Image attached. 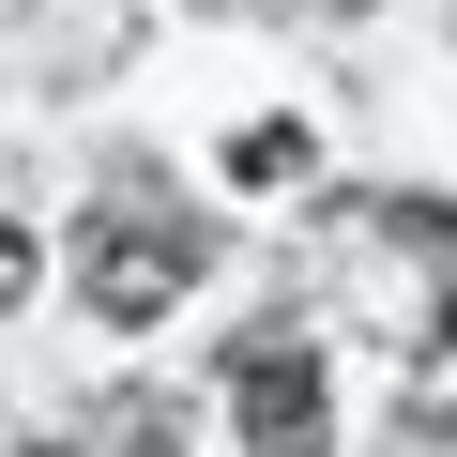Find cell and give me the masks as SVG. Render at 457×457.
Returning <instances> with one entry per match:
<instances>
[{
  "label": "cell",
  "mask_w": 457,
  "mask_h": 457,
  "mask_svg": "<svg viewBox=\"0 0 457 457\" xmlns=\"http://www.w3.org/2000/svg\"><path fill=\"white\" fill-rule=\"evenodd\" d=\"M198 260H213V228H183V213H107L92 228V260H77V290H92V320H168L183 290H198Z\"/></svg>",
  "instance_id": "cell-1"
},
{
  "label": "cell",
  "mask_w": 457,
  "mask_h": 457,
  "mask_svg": "<svg viewBox=\"0 0 457 457\" xmlns=\"http://www.w3.org/2000/svg\"><path fill=\"white\" fill-rule=\"evenodd\" d=\"M228 396H245V442H260V457H320V442H336V396H320V366H305L290 336H260L245 366H228Z\"/></svg>",
  "instance_id": "cell-2"
},
{
  "label": "cell",
  "mask_w": 457,
  "mask_h": 457,
  "mask_svg": "<svg viewBox=\"0 0 457 457\" xmlns=\"http://www.w3.org/2000/svg\"><path fill=\"white\" fill-rule=\"evenodd\" d=\"M305 168V122H245V137H228V183H290Z\"/></svg>",
  "instance_id": "cell-3"
},
{
  "label": "cell",
  "mask_w": 457,
  "mask_h": 457,
  "mask_svg": "<svg viewBox=\"0 0 457 457\" xmlns=\"http://www.w3.org/2000/svg\"><path fill=\"white\" fill-rule=\"evenodd\" d=\"M0 305H31V228H16V183H0Z\"/></svg>",
  "instance_id": "cell-4"
},
{
  "label": "cell",
  "mask_w": 457,
  "mask_h": 457,
  "mask_svg": "<svg viewBox=\"0 0 457 457\" xmlns=\"http://www.w3.org/2000/svg\"><path fill=\"white\" fill-rule=\"evenodd\" d=\"M336 16H366V0H336Z\"/></svg>",
  "instance_id": "cell-5"
},
{
  "label": "cell",
  "mask_w": 457,
  "mask_h": 457,
  "mask_svg": "<svg viewBox=\"0 0 457 457\" xmlns=\"http://www.w3.org/2000/svg\"><path fill=\"white\" fill-rule=\"evenodd\" d=\"M46 457H62V442H46Z\"/></svg>",
  "instance_id": "cell-6"
}]
</instances>
